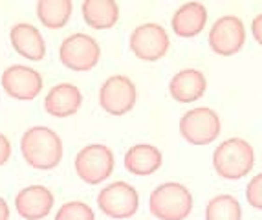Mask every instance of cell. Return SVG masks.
Instances as JSON below:
<instances>
[{
  "mask_svg": "<svg viewBox=\"0 0 262 220\" xmlns=\"http://www.w3.org/2000/svg\"><path fill=\"white\" fill-rule=\"evenodd\" d=\"M53 193L44 185L24 187L15 196V209L24 220H42L53 209Z\"/></svg>",
  "mask_w": 262,
  "mask_h": 220,
  "instance_id": "12",
  "label": "cell"
},
{
  "mask_svg": "<svg viewBox=\"0 0 262 220\" xmlns=\"http://www.w3.org/2000/svg\"><path fill=\"white\" fill-rule=\"evenodd\" d=\"M83 18L94 30H108L119 20V4L116 0H84Z\"/></svg>",
  "mask_w": 262,
  "mask_h": 220,
  "instance_id": "18",
  "label": "cell"
},
{
  "mask_svg": "<svg viewBox=\"0 0 262 220\" xmlns=\"http://www.w3.org/2000/svg\"><path fill=\"white\" fill-rule=\"evenodd\" d=\"M125 169L136 176H150L162 167L163 154L160 149L149 143H138L125 152Z\"/></svg>",
  "mask_w": 262,
  "mask_h": 220,
  "instance_id": "17",
  "label": "cell"
},
{
  "mask_svg": "<svg viewBox=\"0 0 262 220\" xmlns=\"http://www.w3.org/2000/svg\"><path fill=\"white\" fill-rule=\"evenodd\" d=\"M55 220H96V213L86 202L72 200L64 202L57 209Z\"/></svg>",
  "mask_w": 262,
  "mask_h": 220,
  "instance_id": "21",
  "label": "cell"
},
{
  "mask_svg": "<svg viewBox=\"0 0 262 220\" xmlns=\"http://www.w3.org/2000/svg\"><path fill=\"white\" fill-rule=\"evenodd\" d=\"M97 206L101 213L116 220H125L136 215L140 207V194L130 184L123 180L112 182L97 194Z\"/></svg>",
  "mask_w": 262,
  "mask_h": 220,
  "instance_id": "8",
  "label": "cell"
},
{
  "mask_svg": "<svg viewBox=\"0 0 262 220\" xmlns=\"http://www.w3.org/2000/svg\"><path fill=\"white\" fill-rule=\"evenodd\" d=\"M251 33H253L255 40L262 46V13H258L251 22Z\"/></svg>",
  "mask_w": 262,
  "mask_h": 220,
  "instance_id": "24",
  "label": "cell"
},
{
  "mask_svg": "<svg viewBox=\"0 0 262 220\" xmlns=\"http://www.w3.org/2000/svg\"><path fill=\"white\" fill-rule=\"evenodd\" d=\"M255 165V150L244 138H229L213 152V167L224 180H241Z\"/></svg>",
  "mask_w": 262,
  "mask_h": 220,
  "instance_id": "2",
  "label": "cell"
},
{
  "mask_svg": "<svg viewBox=\"0 0 262 220\" xmlns=\"http://www.w3.org/2000/svg\"><path fill=\"white\" fill-rule=\"evenodd\" d=\"M207 24V8L200 2H187L182 4L172 15L170 26L178 37L191 39L200 35Z\"/></svg>",
  "mask_w": 262,
  "mask_h": 220,
  "instance_id": "16",
  "label": "cell"
},
{
  "mask_svg": "<svg viewBox=\"0 0 262 220\" xmlns=\"http://www.w3.org/2000/svg\"><path fill=\"white\" fill-rule=\"evenodd\" d=\"M132 53L145 62H156L169 52L170 39L167 30L156 22H145L134 28L128 39Z\"/></svg>",
  "mask_w": 262,
  "mask_h": 220,
  "instance_id": "6",
  "label": "cell"
},
{
  "mask_svg": "<svg viewBox=\"0 0 262 220\" xmlns=\"http://www.w3.org/2000/svg\"><path fill=\"white\" fill-rule=\"evenodd\" d=\"M0 220H9V206L2 196H0Z\"/></svg>",
  "mask_w": 262,
  "mask_h": 220,
  "instance_id": "25",
  "label": "cell"
},
{
  "mask_svg": "<svg viewBox=\"0 0 262 220\" xmlns=\"http://www.w3.org/2000/svg\"><path fill=\"white\" fill-rule=\"evenodd\" d=\"M74 11L72 0H39L37 2V18L48 30H61L68 24Z\"/></svg>",
  "mask_w": 262,
  "mask_h": 220,
  "instance_id": "19",
  "label": "cell"
},
{
  "mask_svg": "<svg viewBox=\"0 0 262 220\" xmlns=\"http://www.w3.org/2000/svg\"><path fill=\"white\" fill-rule=\"evenodd\" d=\"M4 92L18 101H33L42 92L44 79L37 70L26 64L8 66L0 77Z\"/></svg>",
  "mask_w": 262,
  "mask_h": 220,
  "instance_id": "11",
  "label": "cell"
},
{
  "mask_svg": "<svg viewBox=\"0 0 262 220\" xmlns=\"http://www.w3.org/2000/svg\"><path fill=\"white\" fill-rule=\"evenodd\" d=\"M220 130H222L220 116L209 106L191 108L180 119V134L191 145H209L219 138Z\"/></svg>",
  "mask_w": 262,
  "mask_h": 220,
  "instance_id": "4",
  "label": "cell"
},
{
  "mask_svg": "<svg viewBox=\"0 0 262 220\" xmlns=\"http://www.w3.org/2000/svg\"><path fill=\"white\" fill-rule=\"evenodd\" d=\"M207 90V79L200 70L185 68L174 74L169 83V94L176 103H194Z\"/></svg>",
  "mask_w": 262,
  "mask_h": 220,
  "instance_id": "15",
  "label": "cell"
},
{
  "mask_svg": "<svg viewBox=\"0 0 262 220\" xmlns=\"http://www.w3.org/2000/svg\"><path fill=\"white\" fill-rule=\"evenodd\" d=\"M246 200L251 207L262 211V172L255 174L246 185Z\"/></svg>",
  "mask_w": 262,
  "mask_h": 220,
  "instance_id": "22",
  "label": "cell"
},
{
  "mask_svg": "<svg viewBox=\"0 0 262 220\" xmlns=\"http://www.w3.org/2000/svg\"><path fill=\"white\" fill-rule=\"evenodd\" d=\"M206 220H242L241 202L233 194H216L206 206Z\"/></svg>",
  "mask_w": 262,
  "mask_h": 220,
  "instance_id": "20",
  "label": "cell"
},
{
  "mask_svg": "<svg viewBox=\"0 0 262 220\" xmlns=\"http://www.w3.org/2000/svg\"><path fill=\"white\" fill-rule=\"evenodd\" d=\"M9 40L15 52L28 61H42L46 55V42L42 33L28 22L15 24L9 31Z\"/></svg>",
  "mask_w": 262,
  "mask_h": 220,
  "instance_id": "14",
  "label": "cell"
},
{
  "mask_svg": "<svg viewBox=\"0 0 262 220\" xmlns=\"http://www.w3.org/2000/svg\"><path fill=\"white\" fill-rule=\"evenodd\" d=\"M149 209L158 220H185L192 211V193L178 182H165L150 193Z\"/></svg>",
  "mask_w": 262,
  "mask_h": 220,
  "instance_id": "3",
  "label": "cell"
},
{
  "mask_svg": "<svg viewBox=\"0 0 262 220\" xmlns=\"http://www.w3.org/2000/svg\"><path fill=\"white\" fill-rule=\"evenodd\" d=\"M83 105V94L75 84L59 83L44 97V110L53 118H70Z\"/></svg>",
  "mask_w": 262,
  "mask_h": 220,
  "instance_id": "13",
  "label": "cell"
},
{
  "mask_svg": "<svg viewBox=\"0 0 262 220\" xmlns=\"http://www.w3.org/2000/svg\"><path fill=\"white\" fill-rule=\"evenodd\" d=\"M61 62L74 72H88L96 68L101 59V46L86 33H72L61 42Z\"/></svg>",
  "mask_w": 262,
  "mask_h": 220,
  "instance_id": "7",
  "label": "cell"
},
{
  "mask_svg": "<svg viewBox=\"0 0 262 220\" xmlns=\"http://www.w3.org/2000/svg\"><path fill=\"white\" fill-rule=\"evenodd\" d=\"M75 172L84 184L97 185L105 182L114 171V152L103 143H92L79 150L75 156Z\"/></svg>",
  "mask_w": 262,
  "mask_h": 220,
  "instance_id": "5",
  "label": "cell"
},
{
  "mask_svg": "<svg viewBox=\"0 0 262 220\" xmlns=\"http://www.w3.org/2000/svg\"><path fill=\"white\" fill-rule=\"evenodd\" d=\"M209 46L216 55L231 57L238 53L246 44V26L236 15H224L209 30Z\"/></svg>",
  "mask_w": 262,
  "mask_h": 220,
  "instance_id": "10",
  "label": "cell"
},
{
  "mask_svg": "<svg viewBox=\"0 0 262 220\" xmlns=\"http://www.w3.org/2000/svg\"><path fill=\"white\" fill-rule=\"evenodd\" d=\"M62 140L53 128L35 125L20 138V152L30 167L39 171L55 169L62 160Z\"/></svg>",
  "mask_w": 262,
  "mask_h": 220,
  "instance_id": "1",
  "label": "cell"
},
{
  "mask_svg": "<svg viewBox=\"0 0 262 220\" xmlns=\"http://www.w3.org/2000/svg\"><path fill=\"white\" fill-rule=\"evenodd\" d=\"M11 158V143H9L8 136L0 132V167L6 165Z\"/></svg>",
  "mask_w": 262,
  "mask_h": 220,
  "instance_id": "23",
  "label": "cell"
},
{
  "mask_svg": "<svg viewBox=\"0 0 262 220\" xmlns=\"http://www.w3.org/2000/svg\"><path fill=\"white\" fill-rule=\"evenodd\" d=\"M138 90L127 75H110L99 88V105L110 116H125L136 105Z\"/></svg>",
  "mask_w": 262,
  "mask_h": 220,
  "instance_id": "9",
  "label": "cell"
}]
</instances>
